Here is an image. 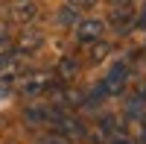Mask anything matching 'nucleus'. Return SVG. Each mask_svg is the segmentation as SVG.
I'll use <instances>...</instances> for the list:
<instances>
[{"mask_svg": "<svg viewBox=\"0 0 146 144\" xmlns=\"http://www.w3.org/2000/svg\"><path fill=\"white\" fill-rule=\"evenodd\" d=\"M67 3H70L73 9H85V6H91L94 0H67Z\"/></svg>", "mask_w": 146, "mask_h": 144, "instance_id": "obj_6", "label": "nucleus"}, {"mask_svg": "<svg viewBox=\"0 0 146 144\" xmlns=\"http://www.w3.org/2000/svg\"><path fill=\"white\" fill-rule=\"evenodd\" d=\"M47 85H50V79H47V77H29V79L21 82V91H23V94H41Z\"/></svg>", "mask_w": 146, "mask_h": 144, "instance_id": "obj_4", "label": "nucleus"}, {"mask_svg": "<svg viewBox=\"0 0 146 144\" xmlns=\"http://www.w3.org/2000/svg\"><path fill=\"white\" fill-rule=\"evenodd\" d=\"M12 18H15L18 24H27L35 18V6L29 3V0H15L12 3Z\"/></svg>", "mask_w": 146, "mask_h": 144, "instance_id": "obj_1", "label": "nucleus"}, {"mask_svg": "<svg viewBox=\"0 0 146 144\" xmlns=\"http://www.w3.org/2000/svg\"><path fill=\"white\" fill-rule=\"evenodd\" d=\"M76 32H79L82 41H96V38L102 35V24H100V21H82Z\"/></svg>", "mask_w": 146, "mask_h": 144, "instance_id": "obj_3", "label": "nucleus"}, {"mask_svg": "<svg viewBox=\"0 0 146 144\" xmlns=\"http://www.w3.org/2000/svg\"><path fill=\"white\" fill-rule=\"evenodd\" d=\"M123 79H126V65H117V68H111V74L102 79L100 91H117L120 85H123Z\"/></svg>", "mask_w": 146, "mask_h": 144, "instance_id": "obj_2", "label": "nucleus"}, {"mask_svg": "<svg viewBox=\"0 0 146 144\" xmlns=\"http://www.w3.org/2000/svg\"><path fill=\"white\" fill-rule=\"evenodd\" d=\"M114 3H129V0H114Z\"/></svg>", "mask_w": 146, "mask_h": 144, "instance_id": "obj_7", "label": "nucleus"}, {"mask_svg": "<svg viewBox=\"0 0 146 144\" xmlns=\"http://www.w3.org/2000/svg\"><path fill=\"white\" fill-rule=\"evenodd\" d=\"M12 62H15V59H12L9 53H3V50H0V71H6V68H12Z\"/></svg>", "mask_w": 146, "mask_h": 144, "instance_id": "obj_5", "label": "nucleus"}]
</instances>
